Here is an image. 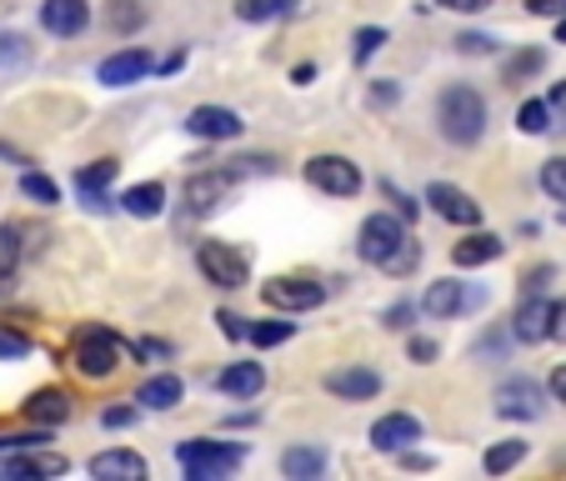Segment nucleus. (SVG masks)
Returning <instances> with one entry per match:
<instances>
[{"mask_svg":"<svg viewBox=\"0 0 566 481\" xmlns=\"http://www.w3.org/2000/svg\"><path fill=\"white\" fill-rule=\"evenodd\" d=\"M437 126L451 146H476L486 136V96L476 86H467V81L447 86L437 96Z\"/></svg>","mask_w":566,"mask_h":481,"instance_id":"nucleus-1","label":"nucleus"},{"mask_svg":"<svg viewBox=\"0 0 566 481\" xmlns=\"http://www.w3.org/2000/svg\"><path fill=\"white\" fill-rule=\"evenodd\" d=\"M130 346H120L106 326H81L75 332V372L86 376V381H111L120 372V362H130Z\"/></svg>","mask_w":566,"mask_h":481,"instance_id":"nucleus-2","label":"nucleus"},{"mask_svg":"<svg viewBox=\"0 0 566 481\" xmlns=\"http://www.w3.org/2000/svg\"><path fill=\"white\" fill-rule=\"evenodd\" d=\"M176 461L186 467L191 481H221L247 461V447H241V441H181Z\"/></svg>","mask_w":566,"mask_h":481,"instance_id":"nucleus-3","label":"nucleus"},{"mask_svg":"<svg viewBox=\"0 0 566 481\" xmlns=\"http://www.w3.org/2000/svg\"><path fill=\"white\" fill-rule=\"evenodd\" d=\"M196 266L221 291L247 286V276H251V257L241 247H231V241H201V247H196Z\"/></svg>","mask_w":566,"mask_h":481,"instance_id":"nucleus-4","label":"nucleus"},{"mask_svg":"<svg viewBox=\"0 0 566 481\" xmlns=\"http://www.w3.org/2000/svg\"><path fill=\"white\" fill-rule=\"evenodd\" d=\"M407 241V226H401V216H366L361 221V236H356V251H361V261H371V266H386L391 261V251Z\"/></svg>","mask_w":566,"mask_h":481,"instance_id":"nucleus-5","label":"nucleus"},{"mask_svg":"<svg viewBox=\"0 0 566 481\" xmlns=\"http://www.w3.org/2000/svg\"><path fill=\"white\" fill-rule=\"evenodd\" d=\"M492 401H496V417H506V421H536L546 411V391L532 376H506Z\"/></svg>","mask_w":566,"mask_h":481,"instance_id":"nucleus-6","label":"nucleus"},{"mask_svg":"<svg viewBox=\"0 0 566 481\" xmlns=\"http://www.w3.org/2000/svg\"><path fill=\"white\" fill-rule=\"evenodd\" d=\"M306 181L316 186V191L336 196V201H346V196L361 191V171H356V160H346V156H311L306 160Z\"/></svg>","mask_w":566,"mask_h":481,"instance_id":"nucleus-7","label":"nucleus"},{"mask_svg":"<svg viewBox=\"0 0 566 481\" xmlns=\"http://www.w3.org/2000/svg\"><path fill=\"white\" fill-rule=\"evenodd\" d=\"M261 296H266V306L276 311H316L321 301H326V281H311V276H276L261 286Z\"/></svg>","mask_w":566,"mask_h":481,"instance_id":"nucleus-8","label":"nucleus"},{"mask_svg":"<svg viewBox=\"0 0 566 481\" xmlns=\"http://www.w3.org/2000/svg\"><path fill=\"white\" fill-rule=\"evenodd\" d=\"M486 301V291H467V281H431L427 296H421V311H427L431 321H451L461 316V311L481 306Z\"/></svg>","mask_w":566,"mask_h":481,"instance_id":"nucleus-9","label":"nucleus"},{"mask_svg":"<svg viewBox=\"0 0 566 481\" xmlns=\"http://www.w3.org/2000/svg\"><path fill=\"white\" fill-rule=\"evenodd\" d=\"M427 201H431V211H437L441 221H451V226H481V201H476V196H467L461 186L431 181L427 186Z\"/></svg>","mask_w":566,"mask_h":481,"instance_id":"nucleus-10","label":"nucleus"},{"mask_svg":"<svg viewBox=\"0 0 566 481\" xmlns=\"http://www.w3.org/2000/svg\"><path fill=\"white\" fill-rule=\"evenodd\" d=\"M150 51H140V45H130V51H116V55H106V61L96 65V81L101 86H111V91H120V86H136V81H146L150 75Z\"/></svg>","mask_w":566,"mask_h":481,"instance_id":"nucleus-11","label":"nucleus"},{"mask_svg":"<svg viewBox=\"0 0 566 481\" xmlns=\"http://www.w3.org/2000/svg\"><path fill=\"white\" fill-rule=\"evenodd\" d=\"M326 391L336 401H371V396H381V372H371V366H336V372H326Z\"/></svg>","mask_w":566,"mask_h":481,"instance_id":"nucleus-12","label":"nucleus"},{"mask_svg":"<svg viewBox=\"0 0 566 481\" xmlns=\"http://www.w3.org/2000/svg\"><path fill=\"white\" fill-rule=\"evenodd\" d=\"M61 471H65V457H55V451H45V447L6 451V461H0V477H6V481H25V477H61Z\"/></svg>","mask_w":566,"mask_h":481,"instance_id":"nucleus-13","label":"nucleus"},{"mask_svg":"<svg viewBox=\"0 0 566 481\" xmlns=\"http://www.w3.org/2000/svg\"><path fill=\"white\" fill-rule=\"evenodd\" d=\"M417 441H421V417H411V411H386V417L371 427L376 451H411Z\"/></svg>","mask_w":566,"mask_h":481,"instance_id":"nucleus-14","label":"nucleus"},{"mask_svg":"<svg viewBox=\"0 0 566 481\" xmlns=\"http://www.w3.org/2000/svg\"><path fill=\"white\" fill-rule=\"evenodd\" d=\"M186 130L201 140H235L241 130H247V121L235 116L231 106H196L191 116H186Z\"/></svg>","mask_w":566,"mask_h":481,"instance_id":"nucleus-15","label":"nucleus"},{"mask_svg":"<svg viewBox=\"0 0 566 481\" xmlns=\"http://www.w3.org/2000/svg\"><path fill=\"white\" fill-rule=\"evenodd\" d=\"M41 25L51 35H61V41H71V35H81L91 25V6L86 0H41Z\"/></svg>","mask_w":566,"mask_h":481,"instance_id":"nucleus-16","label":"nucleus"},{"mask_svg":"<svg viewBox=\"0 0 566 481\" xmlns=\"http://www.w3.org/2000/svg\"><path fill=\"white\" fill-rule=\"evenodd\" d=\"M516 342H526V346H536V342H546L552 336V301L536 291V296H522V306H516Z\"/></svg>","mask_w":566,"mask_h":481,"instance_id":"nucleus-17","label":"nucleus"},{"mask_svg":"<svg viewBox=\"0 0 566 481\" xmlns=\"http://www.w3.org/2000/svg\"><path fill=\"white\" fill-rule=\"evenodd\" d=\"M116 160L111 156H101V160H91V166H81L75 171V191H81V206H91V211H106V186L116 181Z\"/></svg>","mask_w":566,"mask_h":481,"instance_id":"nucleus-18","label":"nucleus"},{"mask_svg":"<svg viewBox=\"0 0 566 481\" xmlns=\"http://www.w3.org/2000/svg\"><path fill=\"white\" fill-rule=\"evenodd\" d=\"M91 477L96 481H146V457L116 447V451H96L91 457Z\"/></svg>","mask_w":566,"mask_h":481,"instance_id":"nucleus-19","label":"nucleus"},{"mask_svg":"<svg viewBox=\"0 0 566 481\" xmlns=\"http://www.w3.org/2000/svg\"><path fill=\"white\" fill-rule=\"evenodd\" d=\"M181 396H186L181 376H176V372H160V376H146V381L136 386V407H146V411H176V407H181Z\"/></svg>","mask_w":566,"mask_h":481,"instance_id":"nucleus-20","label":"nucleus"},{"mask_svg":"<svg viewBox=\"0 0 566 481\" xmlns=\"http://www.w3.org/2000/svg\"><path fill=\"white\" fill-rule=\"evenodd\" d=\"M25 421H35V427H61V421H71V396H65L61 386L31 391L25 396Z\"/></svg>","mask_w":566,"mask_h":481,"instance_id":"nucleus-21","label":"nucleus"},{"mask_svg":"<svg viewBox=\"0 0 566 481\" xmlns=\"http://www.w3.org/2000/svg\"><path fill=\"white\" fill-rule=\"evenodd\" d=\"M502 251H506L502 236H492V231H471L467 241H457V247H451V266H457V271L486 266V261H496Z\"/></svg>","mask_w":566,"mask_h":481,"instance_id":"nucleus-22","label":"nucleus"},{"mask_svg":"<svg viewBox=\"0 0 566 481\" xmlns=\"http://www.w3.org/2000/svg\"><path fill=\"white\" fill-rule=\"evenodd\" d=\"M216 386H221L226 396H235V401H251V396H261V386H266V372H261V362H231L216 376Z\"/></svg>","mask_w":566,"mask_h":481,"instance_id":"nucleus-23","label":"nucleus"},{"mask_svg":"<svg viewBox=\"0 0 566 481\" xmlns=\"http://www.w3.org/2000/svg\"><path fill=\"white\" fill-rule=\"evenodd\" d=\"M231 181H235L231 171H206V176H191V181H186V206H191V211H211V206L221 201L226 191H231Z\"/></svg>","mask_w":566,"mask_h":481,"instance_id":"nucleus-24","label":"nucleus"},{"mask_svg":"<svg viewBox=\"0 0 566 481\" xmlns=\"http://www.w3.org/2000/svg\"><path fill=\"white\" fill-rule=\"evenodd\" d=\"M120 211L136 216V221H150V216H160V211H166V186H160V181L126 186V196H120Z\"/></svg>","mask_w":566,"mask_h":481,"instance_id":"nucleus-25","label":"nucleus"},{"mask_svg":"<svg viewBox=\"0 0 566 481\" xmlns=\"http://www.w3.org/2000/svg\"><path fill=\"white\" fill-rule=\"evenodd\" d=\"M326 467H332V457H326V447H291L286 457H281V471L296 481H316L326 477Z\"/></svg>","mask_w":566,"mask_h":481,"instance_id":"nucleus-26","label":"nucleus"},{"mask_svg":"<svg viewBox=\"0 0 566 481\" xmlns=\"http://www.w3.org/2000/svg\"><path fill=\"white\" fill-rule=\"evenodd\" d=\"M291 336H296V321H286V316H276V321H251V326H247V342L261 346V352H271V346L291 342Z\"/></svg>","mask_w":566,"mask_h":481,"instance_id":"nucleus-27","label":"nucleus"},{"mask_svg":"<svg viewBox=\"0 0 566 481\" xmlns=\"http://www.w3.org/2000/svg\"><path fill=\"white\" fill-rule=\"evenodd\" d=\"M291 11H296V0H235V15H241V21H251V25L281 21V15H291Z\"/></svg>","mask_w":566,"mask_h":481,"instance_id":"nucleus-28","label":"nucleus"},{"mask_svg":"<svg viewBox=\"0 0 566 481\" xmlns=\"http://www.w3.org/2000/svg\"><path fill=\"white\" fill-rule=\"evenodd\" d=\"M522 457H526V441H496V447H486L481 467H486V477H506Z\"/></svg>","mask_w":566,"mask_h":481,"instance_id":"nucleus-29","label":"nucleus"},{"mask_svg":"<svg viewBox=\"0 0 566 481\" xmlns=\"http://www.w3.org/2000/svg\"><path fill=\"white\" fill-rule=\"evenodd\" d=\"M516 130H522V136H546V130H552V106H546V101H522V106H516Z\"/></svg>","mask_w":566,"mask_h":481,"instance_id":"nucleus-30","label":"nucleus"},{"mask_svg":"<svg viewBox=\"0 0 566 481\" xmlns=\"http://www.w3.org/2000/svg\"><path fill=\"white\" fill-rule=\"evenodd\" d=\"M546 65V51H536V45H526V51H516V55H506V65H502V81H526V75H536Z\"/></svg>","mask_w":566,"mask_h":481,"instance_id":"nucleus-31","label":"nucleus"},{"mask_svg":"<svg viewBox=\"0 0 566 481\" xmlns=\"http://www.w3.org/2000/svg\"><path fill=\"white\" fill-rule=\"evenodd\" d=\"M21 196L25 201H35V206H55L61 201V186H55L51 176H41V171H25L21 176Z\"/></svg>","mask_w":566,"mask_h":481,"instance_id":"nucleus-32","label":"nucleus"},{"mask_svg":"<svg viewBox=\"0 0 566 481\" xmlns=\"http://www.w3.org/2000/svg\"><path fill=\"white\" fill-rule=\"evenodd\" d=\"M25 356H31V336L0 321V362H25Z\"/></svg>","mask_w":566,"mask_h":481,"instance_id":"nucleus-33","label":"nucleus"},{"mask_svg":"<svg viewBox=\"0 0 566 481\" xmlns=\"http://www.w3.org/2000/svg\"><path fill=\"white\" fill-rule=\"evenodd\" d=\"M542 191L552 196V201L566 206V156H552V160L542 166Z\"/></svg>","mask_w":566,"mask_h":481,"instance_id":"nucleus-34","label":"nucleus"},{"mask_svg":"<svg viewBox=\"0 0 566 481\" xmlns=\"http://www.w3.org/2000/svg\"><path fill=\"white\" fill-rule=\"evenodd\" d=\"M417 261H421V247L407 236V241H401V247L391 251V261H386L381 271H391V276H407V271H417Z\"/></svg>","mask_w":566,"mask_h":481,"instance_id":"nucleus-35","label":"nucleus"},{"mask_svg":"<svg viewBox=\"0 0 566 481\" xmlns=\"http://www.w3.org/2000/svg\"><path fill=\"white\" fill-rule=\"evenodd\" d=\"M386 45V31L381 25H366V31H356V65H366L376 51Z\"/></svg>","mask_w":566,"mask_h":481,"instance_id":"nucleus-36","label":"nucleus"},{"mask_svg":"<svg viewBox=\"0 0 566 481\" xmlns=\"http://www.w3.org/2000/svg\"><path fill=\"white\" fill-rule=\"evenodd\" d=\"M457 51H461V55H492V51H496V35L461 31V35H457Z\"/></svg>","mask_w":566,"mask_h":481,"instance_id":"nucleus-37","label":"nucleus"},{"mask_svg":"<svg viewBox=\"0 0 566 481\" xmlns=\"http://www.w3.org/2000/svg\"><path fill=\"white\" fill-rule=\"evenodd\" d=\"M417 301H396V306H386V326H391V332H407V326H411V321H417Z\"/></svg>","mask_w":566,"mask_h":481,"instance_id":"nucleus-38","label":"nucleus"},{"mask_svg":"<svg viewBox=\"0 0 566 481\" xmlns=\"http://www.w3.org/2000/svg\"><path fill=\"white\" fill-rule=\"evenodd\" d=\"M101 427H106V431H120V427H136V407H106V411H101Z\"/></svg>","mask_w":566,"mask_h":481,"instance_id":"nucleus-39","label":"nucleus"},{"mask_svg":"<svg viewBox=\"0 0 566 481\" xmlns=\"http://www.w3.org/2000/svg\"><path fill=\"white\" fill-rule=\"evenodd\" d=\"M45 441H51V427L31 431V437H0V457H6V451H25V447H45Z\"/></svg>","mask_w":566,"mask_h":481,"instance_id":"nucleus-40","label":"nucleus"},{"mask_svg":"<svg viewBox=\"0 0 566 481\" xmlns=\"http://www.w3.org/2000/svg\"><path fill=\"white\" fill-rule=\"evenodd\" d=\"M407 352H411V362H421V366L437 362V342H427V336H411Z\"/></svg>","mask_w":566,"mask_h":481,"instance_id":"nucleus-41","label":"nucleus"},{"mask_svg":"<svg viewBox=\"0 0 566 481\" xmlns=\"http://www.w3.org/2000/svg\"><path fill=\"white\" fill-rule=\"evenodd\" d=\"M526 15H546V21H556V15H566V0H526Z\"/></svg>","mask_w":566,"mask_h":481,"instance_id":"nucleus-42","label":"nucleus"},{"mask_svg":"<svg viewBox=\"0 0 566 481\" xmlns=\"http://www.w3.org/2000/svg\"><path fill=\"white\" fill-rule=\"evenodd\" d=\"M21 35H0V65L11 61V65H21L25 61V45H15Z\"/></svg>","mask_w":566,"mask_h":481,"instance_id":"nucleus-43","label":"nucleus"},{"mask_svg":"<svg viewBox=\"0 0 566 481\" xmlns=\"http://www.w3.org/2000/svg\"><path fill=\"white\" fill-rule=\"evenodd\" d=\"M441 11H457V15H476V11H486L492 0H437Z\"/></svg>","mask_w":566,"mask_h":481,"instance_id":"nucleus-44","label":"nucleus"},{"mask_svg":"<svg viewBox=\"0 0 566 481\" xmlns=\"http://www.w3.org/2000/svg\"><path fill=\"white\" fill-rule=\"evenodd\" d=\"M546 281H552V266H536V271H526V276H522V296H536V291H542Z\"/></svg>","mask_w":566,"mask_h":481,"instance_id":"nucleus-45","label":"nucleus"},{"mask_svg":"<svg viewBox=\"0 0 566 481\" xmlns=\"http://www.w3.org/2000/svg\"><path fill=\"white\" fill-rule=\"evenodd\" d=\"M216 321H221V332L231 336V342H241V336H247V321L235 316V311H221V316H216Z\"/></svg>","mask_w":566,"mask_h":481,"instance_id":"nucleus-46","label":"nucleus"},{"mask_svg":"<svg viewBox=\"0 0 566 481\" xmlns=\"http://www.w3.org/2000/svg\"><path fill=\"white\" fill-rule=\"evenodd\" d=\"M552 336L556 342H566V296L552 301Z\"/></svg>","mask_w":566,"mask_h":481,"instance_id":"nucleus-47","label":"nucleus"},{"mask_svg":"<svg viewBox=\"0 0 566 481\" xmlns=\"http://www.w3.org/2000/svg\"><path fill=\"white\" fill-rule=\"evenodd\" d=\"M371 101H376V106H391V101H396V86H391V81H376V86H371Z\"/></svg>","mask_w":566,"mask_h":481,"instance_id":"nucleus-48","label":"nucleus"},{"mask_svg":"<svg viewBox=\"0 0 566 481\" xmlns=\"http://www.w3.org/2000/svg\"><path fill=\"white\" fill-rule=\"evenodd\" d=\"M386 196H391V201L401 206V211H407V221H411V216H417V201H411V196H401V191H396V186H386Z\"/></svg>","mask_w":566,"mask_h":481,"instance_id":"nucleus-49","label":"nucleus"},{"mask_svg":"<svg viewBox=\"0 0 566 481\" xmlns=\"http://www.w3.org/2000/svg\"><path fill=\"white\" fill-rule=\"evenodd\" d=\"M552 396H556V401H566V366H556V372H552Z\"/></svg>","mask_w":566,"mask_h":481,"instance_id":"nucleus-50","label":"nucleus"},{"mask_svg":"<svg viewBox=\"0 0 566 481\" xmlns=\"http://www.w3.org/2000/svg\"><path fill=\"white\" fill-rule=\"evenodd\" d=\"M291 81H296V86H311V81H316V65H296V71H291Z\"/></svg>","mask_w":566,"mask_h":481,"instance_id":"nucleus-51","label":"nucleus"},{"mask_svg":"<svg viewBox=\"0 0 566 481\" xmlns=\"http://www.w3.org/2000/svg\"><path fill=\"white\" fill-rule=\"evenodd\" d=\"M562 101H566V81H556L552 96H546V106H562Z\"/></svg>","mask_w":566,"mask_h":481,"instance_id":"nucleus-52","label":"nucleus"},{"mask_svg":"<svg viewBox=\"0 0 566 481\" xmlns=\"http://www.w3.org/2000/svg\"><path fill=\"white\" fill-rule=\"evenodd\" d=\"M556 41L566 45V15H556Z\"/></svg>","mask_w":566,"mask_h":481,"instance_id":"nucleus-53","label":"nucleus"},{"mask_svg":"<svg viewBox=\"0 0 566 481\" xmlns=\"http://www.w3.org/2000/svg\"><path fill=\"white\" fill-rule=\"evenodd\" d=\"M0 291H11V276H6V281H0Z\"/></svg>","mask_w":566,"mask_h":481,"instance_id":"nucleus-54","label":"nucleus"}]
</instances>
